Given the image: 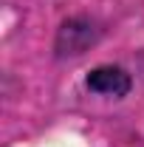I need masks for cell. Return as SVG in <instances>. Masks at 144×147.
Wrapping results in <instances>:
<instances>
[{
    "label": "cell",
    "instance_id": "cell-2",
    "mask_svg": "<svg viewBox=\"0 0 144 147\" xmlns=\"http://www.w3.org/2000/svg\"><path fill=\"white\" fill-rule=\"evenodd\" d=\"M85 88L108 99H122L133 91V76L122 65H96L85 76Z\"/></svg>",
    "mask_w": 144,
    "mask_h": 147
},
{
    "label": "cell",
    "instance_id": "cell-1",
    "mask_svg": "<svg viewBox=\"0 0 144 147\" xmlns=\"http://www.w3.org/2000/svg\"><path fill=\"white\" fill-rule=\"evenodd\" d=\"M99 37H102V28L90 17H68L57 28L54 51H57V57H79L90 45H96Z\"/></svg>",
    "mask_w": 144,
    "mask_h": 147
}]
</instances>
